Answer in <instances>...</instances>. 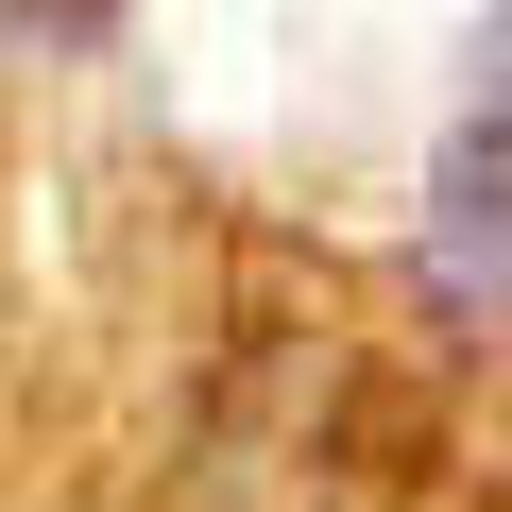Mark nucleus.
I'll list each match as a JSON object with an SVG mask.
<instances>
[{"mask_svg":"<svg viewBox=\"0 0 512 512\" xmlns=\"http://www.w3.org/2000/svg\"><path fill=\"white\" fill-rule=\"evenodd\" d=\"M427 274L478 342H512V69L461 103V137L427 154Z\"/></svg>","mask_w":512,"mask_h":512,"instance_id":"1","label":"nucleus"},{"mask_svg":"<svg viewBox=\"0 0 512 512\" xmlns=\"http://www.w3.org/2000/svg\"><path fill=\"white\" fill-rule=\"evenodd\" d=\"M495 52H512V0H495Z\"/></svg>","mask_w":512,"mask_h":512,"instance_id":"3","label":"nucleus"},{"mask_svg":"<svg viewBox=\"0 0 512 512\" xmlns=\"http://www.w3.org/2000/svg\"><path fill=\"white\" fill-rule=\"evenodd\" d=\"M103 18H120V0H0V35H52V52H86Z\"/></svg>","mask_w":512,"mask_h":512,"instance_id":"2","label":"nucleus"}]
</instances>
